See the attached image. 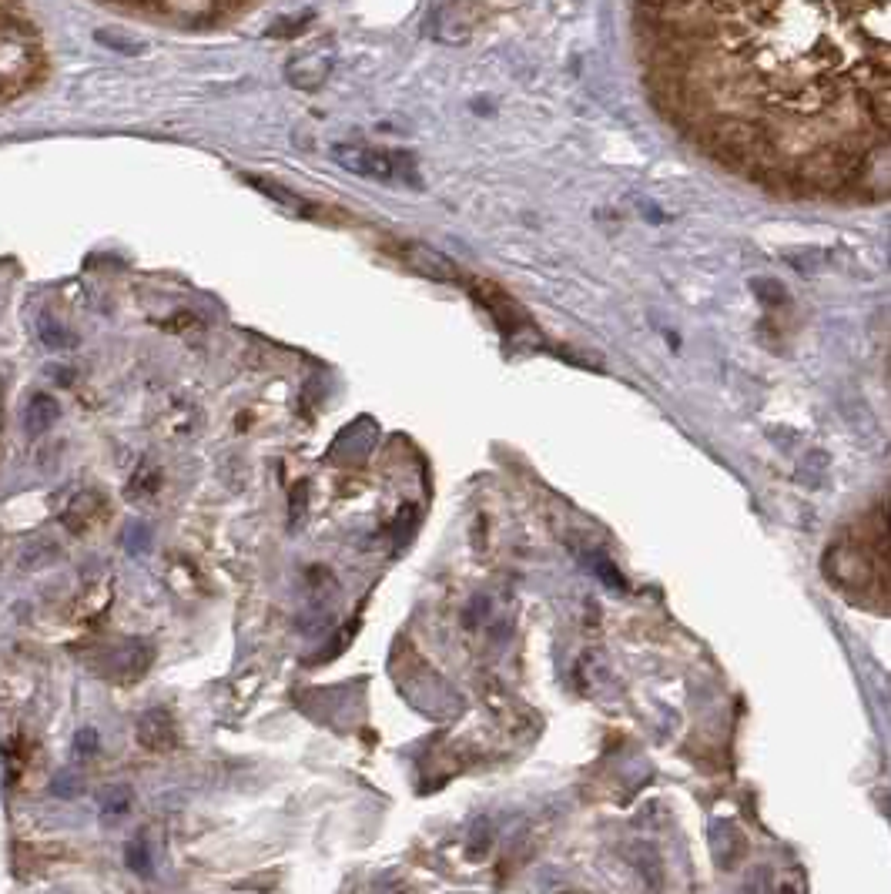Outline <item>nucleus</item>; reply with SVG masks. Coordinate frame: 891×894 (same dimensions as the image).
I'll use <instances>...</instances> for the list:
<instances>
[{"instance_id": "1", "label": "nucleus", "mask_w": 891, "mask_h": 894, "mask_svg": "<svg viewBox=\"0 0 891 894\" xmlns=\"http://www.w3.org/2000/svg\"><path fill=\"white\" fill-rule=\"evenodd\" d=\"M41 71V44L31 21L21 14L17 0H7L4 41H0V74H4V101H17Z\"/></svg>"}, {"instance_id": "2", "label": "nucleus", "mask_w": 891, "mask_h": 894, "mask_svg": "<svg viewBox=\"0 0 891 894\" xmlns=\"http://www.w3.org/2000/svg\"><path fill=\"white\" fill-rule=\"evenodd\" d=\"M332 158L342 168H349L352 175L386 181V185H413L419 188V171L416 158L406 151H389V148H369V144H335Z\"/></svg>"}, {"instance_id": "3", "label": "nucleus", "mask_w": 891, "mask_h": 894, "mask_svg": "<svg viewBox=\"0 0 891 894\" xmlns=\"http://www.w3.org/2000/svg\"><path fill=\"white\" fill-rule=\"evenodd\" d=\"M479 21V0H433L426 31L443 44H466Z\"/></svg>"}, {"instance_id": "4", "label": "nucleus", "mask_w": 891, "mask_h": 894, "mask_svg": "<svg viewBox=\"0 0 891 894\" xmlns=\"http://www.w3.org/2000/svg\"><path fill=\"white\" fill-rule=\"evenodd\" d=\"M469 288H473L476 302H483L486 309H490V315L496 319V325H500V329L506 332V339H510V342H516V339H520V335H533L530 319H526L523 309L513 302L510 295H503L500 288L490 285V282H483V285H479V282H469Z\"/></svg>"}, {"instance_id": "5", "label": "nucleus", "mask_w": 891, "mask_h": 894, "mask_svg": "<svg viewBox=\"0 0 891 894\" xmlns=\"http://www.w3.org/2000/svg\"><path fill=\"white\" fill-rule=\"evenodd\" d=\"M399 255L406 258L409 268H416V272L426 275V278H436V282H463L456 262H449L443 252H436V248H429V245L406 242L399 248Z\"/></svg>"}, {"instance_id": "6", "label": "nucleus", "mask_w": 891, "mask_h": 894, "mask_svg": "<svg viewBox=\"0 0 891 894\" xmlns=\"http://www.w3.org/2000/svg\"><path fill=\"white\" fill-rule=\"evenodd\" d=\"M329 74H332V54H322V51H305L285 67V78H289L295 88H305V91L322 88V84L329 81Z\"/></svg>"}, {"instance_id": "7", "label": "nucleus", "mask_w": 891, "mask_h": 894, "mask_svg": "<svg viewBox=\"0 0 891 894\" xmlns=\"http://www.w3.org/2000/svg\"><path fill=\"white\" fill-rule=\"evenodd\" d=\"M138 740L151 751H165V747L175 744V727H171V717L165 710H148L138 724Z\"/></svg>"}, {"instance_id": "8", "label": "nucleus", "mask_w": 891, "mask_h": 894, "mask_svg": "<svg viewBox=\"0 0 891 894\" xmlns=\"http://www.w3.org/2000/svg\"><path fill=\"white\" fill-rule=\"evenodd\" d=\"M57 416H61V409H57V402L51 396H34L31 402H27V412H24L27 436H41V432H47L54 426Z\"/></svg>"}, {"instance_id": "9", "label": "nucleus", "mask_w": 891, "mask_h": 894, "mask_svg": "<svg viewBox=\"0 0 891 894\" xmlns=\"http://www.w3.org/2000/svg\"><path fill=\"white\" fill-rule=\"evenodd\" d=\"M784 262H788L794 272L814 275V272H825V268L835 262V252H828V248H791V252H784Z\"/></svg>"}, {"instance_id": "10", "label": "nucleus", "mask_w": 891, "mask_h": 894, "mask_svg": "<svg viewBox=\"0 0 891 894\" xmlns=\"http://www.w3.org/2000/svg\"><path fill=\"white\" fill-rule=\"evenodd\" d=\"M245 181H248V185H252V188L262 191V195L275 198V201H279V205L292 208V211H305V215H312V211H315L312 201H305L302 195H295V191L282 188L279 181H268V178H258V175H245Z\"/></svg>"}, {"instance_id": "11", "label": "nucleus", "mask_w": 891, "mask_h": 894, "mask_svg": "<svg viewBox=\"0 0 891 894\" xmlns=\"http://www.w3.org/2000/svg\"><path fill=\"white\" fill-rule=\"evenodd\" d=\"M37 335H41V342L47 349H57V352H67L78 345V335L67 329L61 319H54V315H41V319H37Z\"/></svg>"}, {"instance_id": "12", "label": "nucleus", "mask_w": 891, "mask_h": 894, "mask_svg": "<svg viewBox=\"0 0 891 894\" xmlns=\"http://www.w3.org/2000/svg\"><path fill=\"white\" fill-rule=\"evenodd\" d=\"M583 560H587V566H590V573L597 576V580L603 583V586H610V590H624V576H620V570H617V563L610 560V556H603V553H597V550H590L587 556H583Z\"/></svg>"}, {"instance_id": "13", "label": "nucleus", "mask_w": 891, "mask_h": 894, "mask_svg": "<svg viewBox=\"0 0 891 894\" xmlns=\"http://www.w3.org/2000/svg\"><path fill=\"white\" fill-rule=\"evenodd\" d=\"M158 483H161V476H158V469L151 466V463H145L138 469V476L131 479V486H128V496L131 499H141V496H151L158 489Z\"/></svg>"}, {"instance_id": "14", "label": "nucleus", "mask_w": 891, "mask_h": 894, "mask_svg": "<svg viewBox=\"0 0 891 894\" xmlns=\"http://www.w3.org/2000/svg\"><path fill=\"white\" fill-rule=\"evenodd\" d=\"M94 37H98V44L111 47V51H118V54H138V51H145V41H138V37H124V34H114V31H98Z\"/></svg>"}, {"instance_id": "15", "label": "nucleus", "mask_w": 891, "mask_h": 894, "mask_svg": "<svg viewBox=\"0 0 891 894\" xmlns=\"http://www.w3.org/2000/svg\"><path fill=\"white\" fill-rule=\"evenodd\" d=\"M751 288L758 292V298L764 305H784L788 302V288H784L781 282H774V278H754Z\"/></svg>"}, {"instance_id": "16", "label": "nucleus", "mask_w": 891, "mask_h": 894, "mask_svg": "<svg viewBox=\"0 0 891 894\" xmlns=\"http://www.w3.org/2000/svg\"><path fill=\"white\" fill-rule=\"evenodd\" d=\"M128 864H131V871H138V874H151V861H148V851H145V841H134L131 848H128Z\"/></svg>"}, {"instance_id": "17", "label": "nucleus", "mask_w": 891, "mask_h": 894, "mask_svg": "<svg viewBox=\"0 0 891 894\" xmlns=\"http://www.w3.org/2000/svg\"><path fill=\"white\" fill-rule=\"evenodd\" d=\"M771 871L768 868H758L751 874V881H747V894H771Z\"/></svg>"}, {"instance_id": "18", "label": "nucleus", "mask_w": 891, "mask_h": 894, "mask_svg": "<svg viewBox=\"0 0 891 894\" xmlns=\"http://www.w3.org/2000/svg\"><path fill=\"white\" fill-rule=\"evenodd\" d=\"M305 523V486H299L292 493V526H302Z\"/></svg>"}, {"instance_id": "19", "label": "nucleus", "mask_w": 891, "mask_h": 894, "mask_svg": "<svg viewBox=\"0 0 891 894\" xmlns=\"http://www.w3.org/2000/svg\"><path fill=\"white\" fill-rule=\"evenodd\" d=\"M888 262H891V248H888Z\"/></svg>"}]
</instances>
